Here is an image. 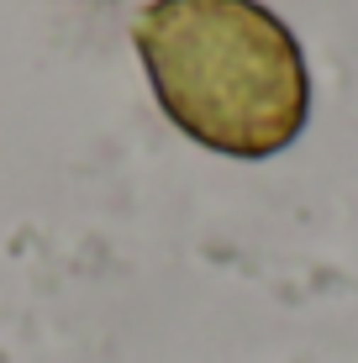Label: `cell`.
Listing matches in <instances>:
<instances>
[{"label": "cell", "instance_id": "cell-1", "mask_svg": "<svg viewBox=\"0 0 358 363\" xmlns=\"http://www.w3.org/2000/svg\"><path fill=\"white\" fill-rule=\"evenodd\" d=\"M132 43L169 121L211 153L269 158L311 116L306 53L258 0H153Z\"/></svg>", "mask_w": 358, "mask_h": 363}]
</instances>
